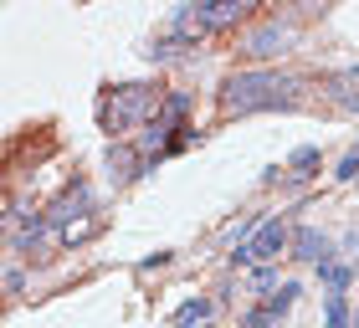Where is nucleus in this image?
<instances>
[{"instance_id": "7ed1b4c3", "label": "nucleus", "mask_w": 359, "mask_h": 328, "mask_svg": "<svg viewBox=\"0 0 359 328\" xmlns=\"http://www.w3.org/2000/svg\"><path fill=\"white\" fill-rule=\"evenodd\" d=\"M283 246H292V231L283 221H262V231H252V241H241V252H231L236 261H272V257H283Z\"/></svg>"}, {"instance_id": "6e6552de", "label": "nucleus", "mask_w": 359, "mask_h": 328, "mask_svg": "<svg viewBox=\"0 0 359 328\" xmlns=\"http://www.w3.org/2000/svg\"><path fill=\"white\" fill-rule=\"evenodd\" d=\"M88 200H93V195H88V185H83V179H77V185H72L67 195H62V200H57L52 210H46V221L67 226V221H77V205H88Z\"/></svg>"}, {"instance_id": "9d476101", "label": "nucleus", "mask_w": 359, "mask_h": 328, "mask_svg": "<svg viewBox=\"0 0 359 328\" xmlns=\"http://www.w3.org/2000/svg\"><path fill=\"white\" fill-rule=\"evenodd\" d=\"M210 313H216V303H210V298H190V303L175 308V328H195V323H205Z\"/></svg>"}, {"instance_id": "9b49d317", "label": "nucleus", "mask_w": 359, "mask_h": 328, "mask_svg": "<svg viewBox=\"0 0 359 328\" xmlns=\"http://www.w3.org/2000/svg\"><path fill=\"white\" fill-rule=\"evenodd\" d=\"M313 164H318V149H298V154H292V170H287V175H292V179H308V175H318Z\"/></svg>"}, {"instance_id": "39448f33", "label": "nucleus", "mask_w": 359, "mask_h": 328, "mask_svg": "<svg viewBox=\"0 0 359 328\" xmlns=\"http://www.w3.org/2000/svg\"><path fill=\"white\" fill-rule=\"evenodd\" d=\"M292 246H298L292 257H303V261H318V267H329V261H334L329 236H323L318 226H303V231H292Z\"/></svg>"}, {"instance_id": "f257e3e1", "label": "nucleus", "mask_w": 359, "mask_h": 328, "mask_svg": "<svg viewBox=\"0 0 359 328\" xmlns=\"http://www.w3.org/2000/svg\"><path fill=\"white\" fill-rule=\"evenodd\" d=\"M298 103V82L283 77V72H267V67H252V72H236L231 82L221 88V108L231 113H267V108H292Z\"/></svg>"}, {"instance_id": "423d86ee", "label": "nucleus", "mask_w": 359, "mask_h": 328, "mask_svg": "<svg viewBox=\"0 0 359 328\" xmlns=\"http://www.w3.org/2000/svg\"><path fill=\"white\" fill-rule=\"evenodd\" d=\"M323 88H329V97H334L339 108L359 113V62H354V67H344V72H334L329 82H323Z\"/></svg>"}, {"instance_id": "4468645a", "label": "nucleus", "mask_w": 359, "mask_h": 328, "mask_svg": "<svg viewBox=\"0 0 359 328\" xmlns=\"http://www.w3.org/2000/svg\"><path fill=\"white\" fill-rule=\"evenodd\" d=\"M339 179H359V149L344 154V164H339Z\"/></svg>"}, {"instance_id": "dca6fc26", "label": "nucleus", "mask_w": 359, "mask_h": 328, "mask_svg": "<svg viewBox=\"0 0 359 328\" xmlns=\"http://www.w3.org/2000/svg\"><path fill=\"white\" fill-rule=\"evenodd\" d=\"M252 287H257V292H267V287H272V272H267V267H262V272H252Z\"/></svg>"}, {"instance_id": "2eb2a0df", "label": "nucleus", "mask_w": 359, "mask_h": 328, "mask_svg": "<svg viewBox=\"0 0 359 328\" xmlns=\"http://www.w3.org/2000/svg\"><path fill=\"white\" fill-rule=\"evenodd\" d=\"M21 282H26V272L11 267V272H6V292H21Z\"/></svg>"}, {"instance_id": "ddd939ff", "label": "nucleus", "mask_w": 359, "mask_h": 328, "mask_svg": "<svg viewBox=\"0 0 359 328\" xmlns=\"http://www.w3.org/2000/svg\"><path fill=\"white\" fill-rule=\"evenodd\" d=\"M323 277H329V287L334 292H344V282H349V267H339V261H329V267H318Z\"/></svg>"}, {"instance_id": "0eeeda50", "label": "nucleus", "mask_w": 359, "mask_h": 328, "mask_svg": "<svg viewBox=\"0 0 359 328\" xmlns=\"http://www.w3.org/2000/svg\"><path fill=\"white\" fill-rule=\"evenodd\" d=\"M287 41H292V31H283V26H262V31H252L247 36V52L252 57H277V52H287Z\"/></svg>"}, {"instance_id": "1a4fd4ad", "label": "nucleus", "mask_w": 359, "mask_h": 328, "mask_svg": "<svg viewBox=\"0 0 359 328\" xmlns=\"http://www.w3.org/2000/svg\"><path fill=\"white\" fill-rule=\"evenodd\" d=\"M97 231H103V216H77V221H67V226L57 231V241H62V246H83V241H93Z\"/></svg>"}, {"instance_id": "20e7f679", "label": "nucleus", "mask_w": 359, "mask_h": 328, "mask_svg": "<svg viewBox=\"0 0 359 328\" xmlns=\"http://www.w3.org/2000/svg\"><path fill=\"white\" fill-rule=\"evenodd\" d=\"M292 303H298V282H283V287H277L262 308H252V313H247V328H272V323L283 318Z\"/></svg>"}, {"instance_id": "f8f14e48", "label": "nucleus", "mask_w": 359, "mask_h": 328, "mask_svg": "<svg viewBox=\"0 0 359 328\" xmlns=\"http://www.w3.org/2000/svg\"><path fill=\"white\" fill-rule=\"evenodd\" d=\"M323 328H349V308H344V292H329V323Z\"/></svg>"}, {"instance_id": "f03ea898", "label": "nucleus", "mask_w": 359, "mask_h": 328, "mask_svg": "<svg viewBox=\"0 0 359 328\" xmlns=\"http://www.w3.org/2000/svg\"><path fill=\"white\" fill-rule=\"evenodd\" d=\"M154 108H159V93L149 88V82H123V88L103 93V103H97L108 134H128V128H139Z\"/></svg>"}]
</instances>
